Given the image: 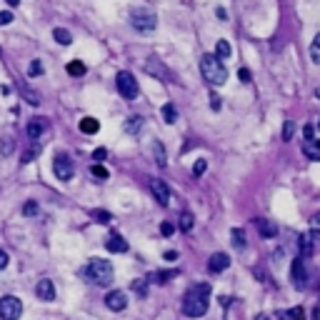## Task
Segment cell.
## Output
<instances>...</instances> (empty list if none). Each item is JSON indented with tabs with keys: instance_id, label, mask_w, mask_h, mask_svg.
I'll use <instances>...</instances> for the list:
<instances>
[{
	"instance_id": "obj_21",
	"label": "cell",
	"mask_w": 320,
	"mask_h": 320,
	"mask_svg": "<svg viewBox=\"0 0 320 320\" xmlns=\"http://www.w3.org/2000/svg\"><path fill=\"white\" fill-rule=\"evenodd\" d=\"M65 70H68V75H73V78H83L88 68H85V63H83V60H70Z\"/></svg>"
},
{
	"instance_id": "obj_5",
	"label": "cell",
	"mask_w": 320,
	"mask_h": 320,
	"mask_svg": "<svg viewBox=\"0 0 320 320\" xmlns=\"http://www.w3.org/2000/svg\"><path fill=\"white\" fill-rule=\"evenodd\" d=\"M115 85H118V93L125 98V100H133V98H138V80H135V75L133 73H128V70H120L118 73V80H115Z\"/></svg>"
},
{
	"instance_id": "obj_35",
	"label": "cell",
	"mask_w": 320,
	"mask_h": 320,
	"mask_svg": "<svg viewBox=\"0 0 320 320\" xmlns=\"http://www.w3.org/2000/svg\"><path fill=\"white\" fill-rule=\"evenodd\" d=\"M13 148H15V143H13V138H3V143H0V155H10L13 153Z\"/></svg>"
},
{
	"instance_id": "obj_50",
	"label": "cell",
	"mask_w": 320,
	"mask_h": 320,
	"mask_svg": "<svg viewBox=\"0 0 320 320\" xmlns=\"http://www.w3.org/2000/svg\"><path fill=\"white\" fill-rule=\"evenodd\" d=\"M255 320H270L268 315H258V318H255Z\"/></svg>"
},
{
	"instance_id": "obj_33",
	"label": "cell",
	"mask_w": 320,
	"mask_h": 320,
	"mask_svg": "<svg viewBox=\"0 0 320 320\" xmlns=\"http://www.w3.org/2000/svg\"><path fill=\"white\" fill-rule=\"evenodd\" d=\"M170 278H178V270H165V273H155L153 275L155 283H168Z\"/></svg>"
},
{
	"instance_id": "obj_44",
	"label": "cell",
	"mask_w": 320,
	"mask_h": 320,
	"mask_svg": "<svg viewBox=\"0 0 320 320\" xmlns=\"http://www.w3.org/2000/svg\"><path fill=\"white\" fill-rule=\"evenodd\" d=\"M238 78H240L243 83H250V70H248V68H240V70H238Z\"/></svg>"
},
{
	"instance_id": "obj_43",
	"label": "cell",
	"mask_w": 320,
	"mask_h": 320,
	"mask_svg": "<svg viewBox=\"0 0 320 320\" xmlns=\"http://www.w3.org/2000/svg\"><path fill=\"white\" fill-rule=\"evenodd\" d=\"M105 158H108V150H105V148H98V150L93 153V160H98V163L105 160Z\"/></svg>"
},
{
	"instance_id": "obj_40",
	"label": "cell",
	"mask_w": 320,
	"mask_h": 320,
	"mask_svg": "<svg viewBox=\"0 0 320 320\" xmlns=\"http://www.w3.org/2000/svg\"><path fill=\"white\" fill-rule=\"evenodd\" d=\"M23 215H28V218H30V215H38V203H33V200L25 203V205H23Z\"/></svg>"
},
{
	"instance_id": "obj_38",
	"label": "cell",
	"mask_w": 320,
	"mask_h": 320,
	"mask_svg": "<svg viewBox=\"0 0 320 320\" xmlns=\"http://www.w3.org/2000/svg\"><path fill=\"white\" fill-rule=\"evenodd\" d=\"M288 318H290V320H305V310H303L300 305H295V308L288 313Z\"/></svg>"
},
{
	"instance_id": "obj_42",
	"label": "cell",
	"mask_w": 320,
	"mask_h": 320,
	"mask_svg": "<svg viewBox=\"0 0 320 320\" xmlns=\"http://www.w3.org/2000/svg\"><path fill=\"white\" fill-rule=\"evenodd\" d=\"M13 13L10 10H3V13H0V25H8V23H13Z\"/></svg>"
},
{
	"instance_id": "obj_1",
	"label": "cell",
	"mask_w": 320,
	"mask_h": 320,
	"mask_svg": "<svg viewBox=\"0 0 320 320\" xmlns=\"http://www.w3.org/2000/svg\"><path fill=\"white\" fill-rule=\"evenodd\" d=\"M208 305H210V283H198L185 293L183 313L188 318H200L208 313Z\"/></svg>"
},
{
	"instance_id": "obj_25",
	"label": "cell",
	"mask_w": 320,
	"mask_h": 320,
	"mask_svg": "<svg viewBox=\"0 0 320 320\" xmlns=\"http://www.w3.org/2000/svg\"><path fill=\"white\" fill-rule=\"evenodd\" d=\"M215 55H218L220 60L233 55V48H230V43H228V40H218V43H215Z\"/></svg>"
},
{
	"instance_id": "obj_22",
	"label": "cell",
	"mask_w": 320,
	"mask_h": 320,
	"mask_svg": "<svg viewBox=\"0 0 320 320\" xmlns=\"http://www.w3.org/2000/svg\"><path fill=\"white\" fill-rule=\"evenodd\" d=\"M160 113H163V120H165L168 125H173V123L178 120V108H175V105H170V103L163 105V110H160Z\"/></svg>"
},
{
	"instance_id": "obj_12",
	"label": "cell",
	"mask_w": 320,
	"mask_h": 320,
	"mask_svg": "<svg viewBox=\"0 0 320 320\" xmlns=\"http://www.w3.org/2000/svg\"><path fill=\"white\" fill-rule=\"evenodd\" d=\"M105 305H108L110 310H115V313H120V310H125V305H128V295H125L123 290H113V293L105 295Z\"/></svg>"
},
{
	"instance_id": "obj_30",
	"label": "cell",
	"mask_w": 320,
	"mask_h": 320,
	"mask_svg": "<svg viewBox=\"0 0 320 320\" xmlns=\"http://www.w3.org/2000/svg\"><path fill=\"white\" fill-rule=\"evenodd\" d=\"M310 58H313V63H320V33L310 43Z\"/></svg>"
},
{
	"instance_id": "obj_19",
	"label": "cell",
	"mask_w": 320,
	"mask_h": 320,
	"mask_svg": "<svg viewBox=\"0 0 320 320\" xmlns=\"http://www.w3.org/2000/svg\"><path fill=\"white\" fill-rule=\"evenodd\" d=\"M143 125H145V120H143V115H130V118H128V120H125V125H123V128H125V133H133V135H135V133L140 130V128H143Z\"/></svg>"
},
{
	"instance_id": "obj_46",
	"label": "cell",
	"mask_w": 320,
	"mask_h": 320,
	"mask_svg": "<svg viewBox=\"0 0 320 320\" xmlns=\"http://www.w3.org/2000/svg\"><path fill=\"white\" fill-rule=\"evenodd\" d=\"M210 108L213 110H220V98L218 95H210Z\"/></svg>"
},
{
	"instance_id": "obj_14",
	"label": "cell",
	"mask_w": 320,
	"mask_h": 320,
	"mask_svg": "<svg viewBox=\"0 0 320 320\" xmlns=\"http://www.w3.org/2000/svg\"><path fill=\"white\" fill-rule=\"evenodd\" d=\"M105 248H108L110 253H125V250H128V243L123 240L120 233H110L108 240H105Z\"/></svg>"
},
{
	"instance_id": "obj_32",
	"label": "cell",
	"mask_w": 320,
	"mask_h": 320,
	"mask_svg": "<svg viewBox=\"0 0 320 320\" xmlns=\"http://www.w3.org/2000/svg\"><path fill=\"white\" fill-rule=\"evenodd\" d=\"M133 290H135L138 298H145V295H148V280H143V278L133 280Z\"/></svg>"
},
{
	"instance_id": "obj_6",
	"label": "cell",
	"mask_w": 320,
	"mask_h": 320,
	"mask_svg": "<svg viewBox=\"0 0 320 320\" xmlns=\"http://www.w3.org/2000/svg\"><path fill=\"white\" fill-rule=\"evenodd\" d=\"M20 315H23V303H20L15 295L0 298V318L3 320H18Z\"/></svg>"
},
{
	"instance_id": "obj_37",
	"label": "cell",
	"mask_w": 320,
	"mask_h": 320,
	"mask_svg": "<svg viewBox=\"0 0 320 320\" xmlns=\"http://www.w3.org/2000/svg\"><path fill=\"white\" fill-rule=\"evenodd\" d=\"M293 133H295V123H293V120H285V125H283V140H290Z\"/></svg>"
},
{
	"instance_id": "obj_16",
	"label": "cell",
	"mask_w": 320,
	"mask_h": 320,
	"mask_svg": "<svg viewBox=\"0 0 320 320\" xmlns=\"http://www.w3.org/2000/svg\"><path fill=\"white\" fill-rule=\"evenodd\" d=\"M43 130H45V118H33L28 123V138L30 140H38Z\"/></svg>"
},
{
	"instance_id": "obj_11",
	"label": "cell",
	"mask_w": 320,
	"mask_h": 320,
	"mask_svg": "<svg viewBox=\"0 0 320 320\" xmlns=\"http://www.w3.org/2000/svg\"><path fill=\"white\" fill-rule=\"evenodd\" d=\"M230 268V255L228 253H213L208 260V270L210 273H223Z\"/></svg>"
},
{
	"instance_id": "obj_17",
	"label": "cell",
	"mask_w": 320,
	"mask_h": 320,
	"mask_svg": "<svg viewBox=\"0 0 320 320\" xmlns=\"http://www.w3.org/2000/svg\"><path fill=\"white\" fill-rule=\"evenodd\" d=\"M303 153H305L310 160H318V163H320V140H315V138L305 140V143H303Z\"/></svg>"
},
{
	"instance_id": "obj_10",
	"label": "cell",
	"mask_w": 320,
	"mask_h": 320,
	"mask_svg": "<svg viewBox=\"0 0 320 320\" xmlns=\"http://www.w3.org/2000/svg\"><path fill=\"white\" fill-rule=\"evenodd\" d=\"M150 193L155 195V200H158L160 205H168V203H170V188H168L165 180L153 178V180H150Z\"/></svg>"
},
{
	"instance_id": "obj_45",
	"label": "cell",
	"mask_w": 320,
	"mask_h": 320,
	"mask_svg": "<svg viewBox=\"0 0 320 320\" xmlns=\"http://www.w3.org/2000/svg\"><path fill=\"white\" fill-rule=\"evenodd\" d=\"M8 260H10V258H8V253H5V250H0V270L8 268Z\"/></svg>"
},
{
	"instance_id": "obj_23",
	"label": "cell",
	"mask_w": 320,
	"mask_h": 320,
	"mask_svg": "<svg viewBox=\"0 0 320 320\" xmlns=\"http://www.w3.org/2000/svg\"><path fill=\"white\" fill-rule=\"evenodd\" d=\"M53 38L60 43V45H70V43H73V35H70V30H65V28H55V30H53Z\"/></svg>"
},
{
	"instance_id": "obj_7",
	"label": "cell",
	"mask_w": 320,
	"mask_h": 320,
	"mask_svg": "<svg viewBox=\"0 0 320 320\" xmlns=\"http://www.w3.org/2000/svg\"><path fill=\"white\" fill-rule=\"evenodd\" d=\"M53 173H55V178H58V180H70V178H73V173H75L73 160H70L68 155H58V158L53 160Z\"/></svg>"
},
{
	"instance_id": "obj_9",
	"label": "cell",
	"mask_w": 320,
	"mask_h": 320,
	"mask_svg": "<svg viewBox=\"0 0 320 320\" xmlns=\"http://www.w3.org/2000/svg\"><path fill=\"white\" fill-rule=\"evenodd\" d=\"M145 73L148 75H153V78H158V80H163V83H170V70L163 65V60H158V58H150L145 63Z\"/></svg>"
},
{
	"instance_id": "obj_8",
	"label": "cell",
	"mask_w": 320,
	"mask_h": 320,
	"mask_svg": "<svg viewBox=\"0 0 320 320\" xmlns=\"http://www.w3.org/2000/svg\"><path fill=\"white\" fill-rule=\"evenodd\" d=\"M290 280L298 290H303L305 288V280H308V270H305V263L303 258H293L290 263Z\"/></svg>"
},
{
	"instance_id": "obj_15",
	"label": "cell",
	"mask_w": 320,
	"mask_h": 320,
	"mask_svg": "<svg viewBox=\"0 0 320 320\" xmlns=\"http://www.w3.org/2000/svg\"><path fill=\"white\" fill-rule=\"evenodd\" d=\"M255 225H258V230H260L263 238H275V235H278V225L270 223V220H265V218H258V220H255Z\"/></svg>"
},
{
	"instance_id": "obj_26",
	"label": "cell",
	"mask_w": 320,
	"mask_h": 320,
	"mask_svg": "<svg viewBox=\"0 0 320 320\" xmlns=\"http://www.w3.org/2000/svg\"><path fill=\"white\" fill-rule=\"evenodd\" d=\"M230 238H233V245H235L238 250L245 248V233H243L240 228H233V230H230Z\"/></svg>"
},
{
	"instance_id": "obj_49",
	"label": "cell",
	"mask_w": 320,
	"mask_h": 320,
	"mask_svg": "<svg viewBox=\"0 0 320 320\" xmlns=\"http://www.w3.org/2000/svg\"><path fill=\"white\" fill-rule=\"evenodd\" d=\"M5 3H8V5H10V8H15V5H18V3H20V0H5Z\"/></svg>"
},
{
	"instance_id": "obj_36",
	"label": "cell",
	"mask_w": 320,
	"mask_h": 320,
	"mask_svg": "<svg viewBox=\"0 0 320 320\" xmlns=\"http://www.w3.org/2000/svg\"><path fill=\"white\" fill-rule=\"evenodd\" d=\"M40 73H43V63H40V60H33L30 68H28V75H30V78H38Z\"/></svg>"
},
{
	"instance_id": "obj_47",
	"label": "cell",
	"mask_w": 320,
	"mask_h": 320,
	"mask_svg": "<svg viewBox=\"0 0 320 320\" xmlns=\"http://www.w3.org/2000/svg\"><path fill=\"white\" fill-rule=\"evenodd\" d=\"M163 258H165V260H168V263H173V260H175V258H178V253H175V250H168V253H165V255H163Z\"/></svg>"
},
{
	"instance_id": "obj_29",
	"label": "cell",
	"mask_w": 320,
	"mask_h": 320,
	"mask_svg": "<svg viewBox=\"0 0 320 320\" xmlns=\"http://www.w3.org/2000/svg\"><path fill=\"white\" fill-rule=\"evenodd\" d=\"M193 225H195L193 215H190V213H183V215H180V230H183V233H190V230H193Z\"/></svg>"
},
{
	"instance_id": "obj_31",
	"label": "cell",
	"mask_w": 320,
	"mask_h": 320,
	"mask_svg": "<svg viewBox=\"0 0 320 320\" xmlns=\"http://www.w3.org/2000/svg\"><path fill=\"white\" fill-rule=\"evenodd\" d=\"M38 155H40V145L33 143V148H28V150L23 153V160H20V163H30V160H35Z\"/></svg>"
},
{
	"instance_id": "obj_2",
	"label": "cell",
	"mask_w": 320,
	"mask_h": 320,
	"mask_svg": "<svg viewBox=\"0 0 320 320\" xmlns=\"http://www.w3.org/2000/svg\"><path fill=\"white\" fill-rule=\"evenodd\" d=\"M200 70H203V78L210 83V85H223L228 80V70L223 65V60L218 55H210L205 53L200 58Z\"/></svg>"
},
{
	"instance_id": "obj_3",
	"label": "cell",
	"mask_w": 320,
	"mask_h": 320,
	"mask_svg": "<svg viewBox=\"0 0 320 320\" xmlns=\"http://www.w3.org/2000/svg\"><path fill=\"white\" fill-rule=\"evenodd\" d=\"M85 278L93 280L95 285H108L113 280V265L103 258H93L85 268Z\"/></svg>"
},
{
	"instance_id": "obj_13",
	"label": "cell",
	"mask_w": 320,
	"mask_h": 320,
	"mask_svg": "<svg viewBox=\"0 0 320 320\" xmlns=\"http://www.w3.org/2000/svg\"><path fill=\"white\" fill-rule=\"evenodd\" d=\"M35 295L40 298V300H45V303L55 300V285H53V280H48V278L38 280V285H35Z\"/></svg>"
},
{
	"instance_id": "obj_41",
	"label": "cell",
	"mask_w": 320,
	"mask_h": 320,
	"mask_svg": "<svg viewBox=\"0 0 320 320\" xmlns=\"http://www.w3.org/2000/svg\"><path fill=\"white\" fill-rule=\"evenodd\" d=\"M160 233H163V235H165V238H170V235H173V233H175V225H173V223H170V220H165V223L160 225Z\"/></svg>"
},
{
	"instance_id": "obj_34",
	"label": "cell",
	"mask_w": 320,
	"mask_h": 320,
	"mask_svg": "<svg viewBox=\"0 0 320 320\" xmlns=\"http://www.w3.org/2000/svg\"><path fill=\"white\" fill-rule=\"evenodd\" d=\"M90 175H95L98 180H105V178H108L110 173H108V170H105L100 163H95V165H90Z\"/></svg>"
},
{
	"instance_id": "obj_27",
	"label": "cell",
	"mask_w": 320,
	"mask_h": 320,
	"mask_svg": "<svg viewBox=\"0 0 320 320\" xmlns=\"http://www.w3.org/2000/svg\"><path fill=\"white\" fill-rule=\"evenodd\" d=\"M300 258H308V255H313V238H310V233L308 235H300Z\"/></svg>"
},
{
	"instance_id": "obj_18",
	"label": "cell",
	"mask_w": 320,
	"mask_h": 320,
	"mask_svg": "<svg viewBox=\"0 0 320 320\" xmlns=\"http://www.w3.org/2000/svg\"><path fill=\"white\" fill-rule=\"evenodd\" d=\"M153 155H155V165L158 168H165L168 165V155H165V148L160 140H153Z\"/></svg>"
},
{
	"instance_id": "obj_4",
	"label": "cell",
	"mask_w": 320,
	"mask_h": 320,
	"mask_svg": "<svg viewBox=\"0 0 320 320\" xmlns=\"http://www.w3.org/2000/svg\"><path fill=\"white\" fill-rule=\"evenodd\" d=\"M130 25L138 33H150L158 25V18H155V13H150L148 8H133L130 10Z\"/></svg>"
},
{
	"instance_id": "obj_28",
	"label": "cell",
	"mask_w": 320,
	"mask_h": 320,
	"mask_svg": "<svg viewBox=\"0 0 320 320\" xmlns=\"http://www.w3.org/2000/svg\"><path fill=\"white\" fill-rule=\"evenodd\" d=\"M310 238L313 240H320V213L310 218Z\"/></svg>"
},
{
	"instance_id": "obj_24",
	"label": "cell",
	"mask_w": 320,
	"mask_h": 320,
	"mask_svg": "<svg viewBox=\"0 0 320 320\" xmlns=\"http://www.w3.org/2000/svg\"><path fill=\"white\" fill-rule=\"evenodd\" d=\"M90 218H93L95 223H100V225H108V223L113 220L110 213H108V210H100V208H98V210H90Z\"/></svg>"
},
{
	"instance_id": "obj_48",
	"label": "cell",
	"mask_w": 320,
	"mask_h": 320,
	"mask_svg": "<svg viewBox=\"0 0 320 320\" xmlns=\"http://www.w3.org/2000/svg\"><path fill=\"white\" fill-rule=\"evenodd\" d=\"M303 133H305V140H310V138H313V133H315V130H313V125H310V123L303 128Z\"/></svg>"
},
{
	"instance_id": "obj_39",
	"label": "cell",
	"mask_w": 320,
	"mask_h": 320,
	"mask_svg": "<svg viewBox=\"0 0 320 320\" xmlns=\"http://www.w3.org/2000/svg\"><path fill=\"white\" fill-rule=\"evenodd\" d=\"M205 170H208V160H205V158L195 160V165H193V173H195V175H203Z\"/></svg>"
},
{
	"instance_id": "obj_20",
	"label": "cell",
	"mask_w": 320,
	"mask_h": 320,
	"mask_svg": "<svg viewBox=\"0 0 320 320\" xmlns=\"http://www.w3.org/2000/svg\"><path fill=\"white\" fill-rule=\"evenodd\" d=\"M80 130H83L85 135H93V133H98V130H100V123H98L95 118H90V115H88V118H83V120H80Z\"/></svg>"
}]
</instances>
